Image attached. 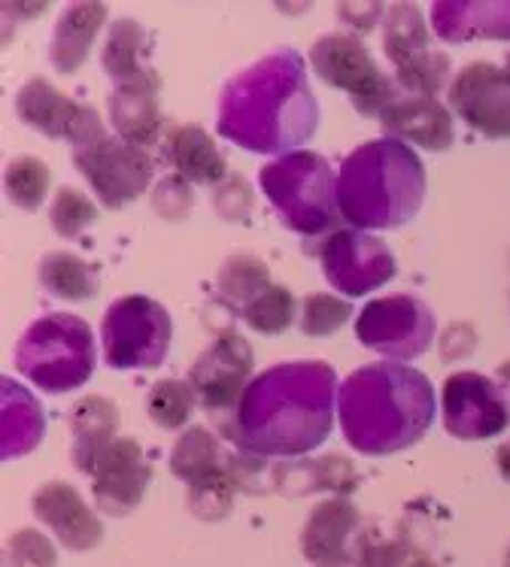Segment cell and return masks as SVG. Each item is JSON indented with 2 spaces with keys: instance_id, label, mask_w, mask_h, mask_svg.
Masks as SVG:
<instances>
[{
  "instance_id": "obj_1",
  "label": "cell",
  "mask_w": 510,
  "mask_h": 567,
  "mask_svg": "<svg viewBox=\"0 0 510 567\" xmlns=\"http://www.w3.org/2000/svg\"><path fill=\"white\" fill-rule=\"evenodd\" d=\"M337 377L323 361H286L246 385L232 416L216 422L241 452L304 455L332 431Z\"/></svg>"
},
{
  "instance_id": "obj_2",
  "label": "cell",
  "mask_w": 510,
  "mask_h": 567,
  "mask_svg": "<svg viewBox=\"0 0 510 567\" xmlns=\"http://www.w3.org/2000/svg\"><path fill=\"white\" fill-rule=\"evenodd\" d=\"M319 125L304 59L295 49H277L222 89L216 127L225 140L249 152H286L304 146Z\"/></svg>"
},
{
  "instance_id": "obj_3",
  "label": "cell",
  "mask_w": 510,
  "mask_h": 567,
  "mask_svg": "<svg viewBox=\"0 0 510 567\" xmlns=\"http://www.w3.org/2000/svg\"><path fill=\"white\" fill-rule=\"evenodd\" d=\"M337 416L353 450L392 455L431 429L435 392L429 377L407 364H368L337 389Z\"/></svg>"
},
{
  "instance_id": "obj_4",
  "label": "cell",
  "mask_w": 510,
  "mask_h": 567,
  "mask_svg": "<svg viewBox=\"0 0 510 567\" xmlns=\"http://www.w3.org/2000/svg\"><path fill=\"white\" fill-rule=\"evenodd\" d=\"M426 197V171L401 140L382 137L349 152L337 174V207L356 231H392L414 219Z\"/></svg>"
},
{
  "instance_id": "obj_5",
  "label": "cell",
  "mask_w": 510,
  "mask_h": 567,
  "mask_svg": "<svg viewBox=\"0 0 510 567\" xmlns=\"http://www.w3.org/2000/svg\"><path fill=\"white\" fill-rule=\"evenodd\" d=\"M258 183L283 225L302 237L332 234L337 221L344 219L337 207V176L316 152H289L265 164Z\"/></svg>"
},
{
  "instance_id": "obj_6",
  "label": "cell",
  "mask_w": 510,
  "mask_h": 567,
  "mask_svg": "<svg viewBox=\"0 0 510 567\" xmlns=\"http://www.w3.org/2000/svg\"><path fill=\"white\" fill-rule=\"evenodd\" d=\"M16 371L43 392H73L94 373V337L85 319L49 313L16 347Z\"/></svg>"
},
{
  "instance_id": "obj_7",
  "label": "cell",
  "mask_w": 510,
  "mask_h": 567,
  "mask_svg": "<svg viewBox=\"0 0 510 567\" xmlns=\"http://www.w3.org/2000/svg\"><path fill=\"white\" fill-rule=\"evenodd\" d=\"M171 313L146 295H125L113 301L101 322L104 359L113 371L159 368L171 349Z\"/></svg>"
},
{
  "instance_id": "obj_8",
  "label": "cell",
  "mask_w": 510,
  "mask_h": 567,
  "mask_svg": "<svg viewBox=\"0 0 510 567\" xmlns=\"http://www.w3.org/2000/svg\"><path fill=\"white\" fill-rule=\"evenodd\" d=\"M310 68L332 89L347 92L349 104L359 110L361 116L386 113L398 92L395 82L377 68L368 47L353 34H325L310 49Z\"/></svg>"
},
{
  "instance_id": "obj_9",
  "label": "cell",
  "mask_w": 510,
  "mask_h": 567,
  "mask_svg": "<svg viewBox=\"0 0 510 567\" xmlns=\"http://www.w3.org/2000/svg\"><path fill=\"white\" fill-rule=\"evenodd\" d=\"M73 164L106 209H122L146 195L152 183V158L146 150L122 137H110L106 127L73 146Z\"/></svg>"
},
{
  "instance_id": "obj_10",
  "label": "cell",
  "mask_w": 510,
  "mask_h": 567,
  "mask_svg": "<svg viewBox=\"0 0 510 567\" xmlns=\"http://www.w3.org/2000/svg\"><path fill=\"white\" fill-rule=\"evenodd\" d=\"M356 337L365 349L386 359L410 361L435 340V313L414 295H389L371 301L356 319Z\"/></svg>"
},
{
  "instance_id": "obj_11",
  "label": "cell",
  "mask_w": 510,
  "mask_h": 567,
  "mask_svg": "<svg viewBox=\"0 0 510 567\" xmlns=\"http://www.w3.org/2000/svg\"><path fill=\"white\" fill-rule=\"evenodd\" d=\"M253 377V349L234 328H225L216 343L204 349L188 371V385L195 389L197 404L207 410L213 422L228 419L241 404Z\"/></svg>"
},
{
  "instance_id": "obj_12",
  "label": "cell",
  "mask_w": 510,
  "mask_h": 567,
  "mask_svg": "<svg viewBox=\"0 0 510 567\" xmlns=\"http://www.w3.org/2000/svg\"><path fill=\"white\" fill-rule=\"evenodd\" d=\"M325 279L349 298H361L395 277V255L380 237L344 228L332 231L319 246Z\"/></svg>"
},
{
  "instance_id": "obj_13",
  "label": "cell",
  "mask_w": 510,
  "mask_h": 567,
  "mask_svg": "<svg viewBox=\"0 0 510 567\" xmlns=\"http://www.w3.org/2000/svg\"><path fill=\"white\" fill-rule=\"evenodd\" d=\"M510 404L483 373H452L443 382V429L459 441H489L508 429Z\"/></svg>"
},
{
  "instance_id": "obj_14",
  "label": "cell",
  "mask_w": 510,
  "mask_h": 567,
  "mask_svg": "<svg viewBox=\"0 0 510 567\" xmlns=\"http://www.w3.org/2000/svg\"><path fill=\"white\" fill-rule=\"evenodd\" d=\"M450 106L483 137H510V80L489 61L465 64L450 82Z\"/></svg>"
},
{
  "instance_id": "obj_15",
  "label": "cell",
  "mask_w": 510,
  "mask_h": 567,
  "mask_svg": "<svg viewBox=\"0 0 510 567\" xmlns=\"http://www.w3.org/2000/svg\"><path fill=\"white\" fill-rule=\"evenodd\" d=\"M152 483V467L146 452L134 437H116L110 443L92 471V495L98 509L122 519L140 507Z\"/></svg>"
},
{
  "instance_id": "obj_16",
  "label": "cell",
  "mask_w": 510,
  "mask_h": 567,
  "mask_svg": "<svg viewBox=\"0 0 510 567\" xmlns=\"http://www.w3.org/2000/svg\"><path fill=\"white\" fill-rule=\"evenodd\" d=\"M16 116L47 137H64L70 146L104 131V122L94 113V106L70 101L68 94H61L52 82L40 80V76L28 80L16 92Z\"/></svg>"
},
{
  "instance_id": "obj_17",
  "label": "cell",
  "mask_w": 510,
  "mask_h": 567,
  "mask_svg": "<svg viewBox=\"0 0 510 567\" xmlns=\"http://www.w3.org/2000/svg\"><path fill=\"white\" fill-rule=\"evenodd\" d=\"M31 509L70 553H85L104 540V525L70 483L55 480V483L37 488Z\"/></svg>"
},
{
  "instance_id": "obj_18",
  "label": "cell",
  "mask_w": 510,
  "mask_h": 567,
  "mask_svg": "<svg viewBox=\"0 0 510 567\" xmlns=\"http://www.w3.org/2000/svg\"><path fill=\"white\" fill-rule=\"evenodd\" d=\"M359 507L347 498H328L310 509L304 522L302 553L316 567L353 565V544L359 537Z\"/></svg>"
},
{
  "instance_id": "obj_19",
  "label": "cell",
  "mask_w": 510,
  "mask_h": 567,
  "mask_svg": "<svg viewBox=\"0 0 510 567\" xmlns=\"http://www.w3.org/2000/svg\"><path fill=\"white\" fill-rule=\"evenodd\" d=\"M382 127L401 143H414L426 152H447L456 140L452 131L450 110L438 101V97H395L392 104L386 106V113L380 116Z\"/></svg>"
},
{
  "instance_id": "obj_20",
  "label": "cell",
  "mask_w": 510,
  "mask_h": 567,
  "mask_svg": "<svg viewBox=\"0 0 510 567\" xmlns=\"http://www.w3.org/2000/svg\"><path fill=\"white\" fill-rule=\"evenodd\" d=\"M119 406L101 394H85L70 410V462L80 474L92 476L101 452L119 437Z\"/></svg>"
},
{
  "instance_id": "obj_21",
  "label": "cell",
  "mask_w": 510,
  "mask_h": 567,
  "mask_svg": "<svg viewBox=\"0 0 510 567\" xmlns=\"http://www.w3.org/2000/svg\"><path fill=\"white\" fill-rule=\"evenodd\" d=\"M431 24L435 34L447 43H462L471 37H492V40H510V0H443L431 7Z\"/></svg>"
},
{
  "instance_id": "obj_22",
  "label": "cell",
  "mask_w": 510,
  "mask_h": 567,
  "mask_svg": "<svg viewBox=\"0 0 510 567\" xmlns=\"http://www.w3.org/2000/svg\"><path fill=\"white\" fill-rule=\"evenodd\" d=\"M106 22V7L104 3H73L68 10L61 12V19L55 22L52 31V43H49V61L52 68L70 76L85 64L89 59V49H92L94 37L101 31V24Z\"/></svg>"
},
{
  "instance_id": "obj_23",
  "label": "cell",
  "mask_w": 510,
  "mask_h": 567,
  "mask_svg": "<svg viewBox=\"0 0 510 567\" xmlns=\"http://www.w3.org/2000/svg\"><path fill=\"white\" fill-rule=\"evenodd\" d=\"M162 85H119L110 94V122L116 137L131 146L146 150L162 134V106H159Z\"/></svg>"
},
{
  "instance_id": "obj_24",
  "label": "cell",
  "mask_w": 510,
  "mask_h": 567,
  "mask_svg": "<svg viewBox=\"0 0 510 567\" xmlns=\"http://www.w3.org/2000/svg\"><path fill=\"white\" fill-rule=\"evenodd\" d=\"M167 162L183 176L188 186H210V183H222L228 174L225 155L216 150V143L204 127L197 125H176L167 134Z\"/></svg>"
},
{
  "instance_id": "obj_25",
  "label": "cell",
  "mask_w": 510,
  "mask_h": 567,
  "mask_svg": "<svg viewBox=\"0 0 510 567\" xmlns=\"http://www.w3.org/2000/svg\"><path fill=\"white\" fill-rule=\"evenodd\" d=\"M146 31L134 19H116L106 34L104 64L106 76L119 85H162L159 73L146 64Z\"/></svg>"
},
{
  "instance_id": "obj_26",
  "label": "cell",
  "mask_w": 510,
  "mask_h": 567,
  "mask_svg": "<svg viewBox=\"0 0 510 567\" xmlns=\"http://www.w3.org/2000/svg\"><path fill=\"white\" fill-rule=\"evenodd\" d=\"M359 486V474L353 462L344 455H323L316 462L277 464L274 492L286 495H307V492H335V498H344Z\"/></svg>"
},
{
  "instance_id": "obj_27",
  "label": "cell",
  "mask_w": 510,
  "mask_h": 567,
  "mask_svg": "<svg viewBox=\"0 0 510 567\" xmlns=\"http://www.w3.org/2000/svg\"><path fill=\"white\" fill-rule=\"evenodd\" d=\"M43 410L22 385L3 380V425H0V455L3 462L22 458L43 441Z\"/></svg>"
},
{
  "instance_id": "obj_28",
  "label": "cell",
  "mask_w": 510,
  "mask_h": 567,
  "mask_svg": "<svg viewBox=\"0 0 510 567\" xmlns=\"http://www.w3.org/2000/svg\"><path fill=\"white\" fill-rule=\"evenodd\" d=\"M37 277H40V286L61 301H89L101 289L98 267L76 252H64V249L43 255L40 267H37Z\"/></svg>"
},
{
  "instance_id": "obj_29",
  "label": "cell",
  "mask_w": 510,
  "mask_h": 567,
  "mask_svg": "<svg viewBox=\"0 0 510 567\" xmlns=\"http://www.w3.org/2000/svg\"><path fill=\"white\" fill-rule=\"evenodd\" d=\"M382 52L392 61L395 70H401L419 55L431 52L429 28L422 12L414 3H392L382 16Z\"/></svg>"
},
{
  "instance_id": "obj_30",
  "label": "cell",
  "mask_w": 510,
  "mask_h": 567,
  "mask_svg": "<svg viewBox=\"0 0 510 567\" xmlns=\"http://www.w3.org/2000/svg\"><path fill=\"white\" fill-rule=\"evenodd\" d=\"M225 452H222V443L216 434H210L207 429H195L183 431L176 437L174 450H171V474L176 480H183L186 486H192L195 480L207 476L210 471H216L220 464H225Z\"/></svg>"
},
{
  "instance_id": "obj_31",
  "label": "cell",
  "mask_w": 510,
  "mask_h": 567,
  "mask_svg": "<svg viewBox=\"0 0 510 567\" xmlns=\"http://www.w3.org/2000/svg\"><path fill=\"white\" fill-rule=\"evenodd\" d=\"M274 282H271V270H267L265 261L244 252L232 255L220 267V277H216V289H220L222 301L228 307H241V313L255 298H262Z\"/></svg>"
},
{
  "instance_id": "obj_32",
  "label": "cell",
  "mask_w": 510,
  "mask_h": 567,
  "mask_svg": "<svg viewBox=\"0 0 510 567\" xmlns=\"http://www.w3.org/2000/svg\"><path fill=\"white\" fill-rule=\"evenodd\" d=\"M237 492H241V483H237V476L232 474L228 458H225V464H220L216 471H210L207 476H201L188 486V509L197 519L220 522L232 513Z\"/></svg>"
},
{
  "instance_id": "obj_33",
  "label": "cell",
  "mask_w": 510,
  "mask_h": 567,
  "mask_svg": "<svg viewBox=\"0 0 510 567\" xmlns=\"http://www.w3.org/2000/svg\"><path fill=\"white\" fill-rule=\"evenodd\" d=\"M3 186H7V197H10L16 207L34 213L47 200L49 186H52V171H49V164L43 158L19 155V158H12L7 164Z\"/></svg>"
},
{
  "instance_id": "obj_34",
  "label": "cell",
  "mask_w": 510,
  "mask_h": 567,
  "mask_svg": "<svg viewBox=\"0 0 510 567\" xmlns=\"http://www.w3.org/2000/svg\"><path fill=\"white\" fill-rule=\"evenodd\" d=\"M197 404L195 389L188 385V380H159L146 394V413H150L152 425H159L164 431H180L192 416V410Z\"/></svg>"
},
{
  "instance_id": "obj_35",
  "label": "cell",
  "mask_w": 510,
  "mask_h": 567,
  "mask_svg": "<svg viewBox=\"0 0 510 567\" xmlns=\"http://www.w3.org/2000/svg\"><path fill=\"white\" fill-rule=\"evenodd\" d=\"M244 322L258 331V334H283L292 322H295V316H298V301H295V295H292L286 286H271V289L262 295V298H255L249 307H246Z\"/></svg>"
},
{
  "instance_id": "obj_36",
  "label": "cell",
  "mask_w": 510,
  "mask_h": 567,
  "mask_svg": "<svg viewBox=\"0 0 510 567\" xmlns=\"http://www.w3.org/2000/svg\"><path fill=\"white\" fill-rule=\"evenodd\" d=\"M49 221H52V231L59 237L73 240L98 221V207H94L92 197L82 195L80 188L61 186L55 200H52V209H49Z\"/></svg>"
},
{
  "instance_id": "obj_37",
  "label": "cell",
  "mask_w": 510,
  "mask_h": 567,
  "mask_svg": "<svg viewBox=\"0 0 510 567\" xmlns=\"http://www.w3.org/2000/svg\"><path fill=\"white\" fill-rule=\"evenodd\" d=\"M395 80L405 89L407 94L417 97H438L443 92V85L450 80V59L443 52H426L417 61H410L401 70H395Z\"/></svg>"
},
{
  "instance_id": "obj_38",
  "label": "cell",
  "mask_w": 510,
  "mask_h": 567,
  "mask_svg": "<svg viewBox=\"0 0 510 567\" xmlns=\"http://www.w3.org/2000/svg\"><path fill=\"white\" fill-rule=\"evenodd\" d=\"M353 316V307H349L344 298L337 295H310L302 307V331L307 337H328L335 334L337 328H344Z\"/></svg>"
},
{
  "instance_id": "obj_39",
  "label": "cell",
  "mask_w": 510,
  "mask_h": 567,
  "mask_svg": "<svg viewBox=\"0 0 510 567\" xmlns=\"http://www.w3.org/2000/svg\"><path fill=\"white\" fill-rule=\"evenodd\" d=\"M3 567H59V553L47 534L22 528L3 546Z\"/></svg>"
},
{
  "instance_id": "obj_40",
  "label": "cell",
  "mask_w": 510,
  "mask_h": 567,
  "mask_svg": "<svg viewBox=\"0 0 510 567\" xmlns=\"http://www.w3.org/2000/svg\"><path fill=\"white\" fill-rule=\"evenodd\" d=\"M407 561V544L401 537H386L382 532H361L353 544L356 567H401Z\"/></svg>"
},
{
  "instance_id": "obj_41",
  "label": "cell",
  "mask_w": 510,
  "mask_h": 567,
  "mask_svg": "<svg viewBox=\"0 0 510 567\" xmlns=\"http://www.w3.org/2000/svg\"><path fill=\"white\" fill-rule=\"evenodd\" d=\"M192 204H195L192 186H188L183 176H176V174L162 179V183L155 186V192H152V209L167 221L188 219Z\"/></svg>"
},
{
  "instance_id": "obj_42",
  "label": "cell",
  "mask_w": 510,
  "mask_h": 567,
  "mask_svg": "<svg viewBox=\"0 0 510 567\" xmlns=\"http://www.w3.org/2000/svg\"><path fill=\"white\" fill-rule=\"evenodd\" d=\"M216 213L225 221H246L249 219V209H253V195H249V183L244 176H232V179H222V186L216 188Z\"/></svg>"
},
{
  "instance_id": "obj_43",
  "label": "cell",
  "mask_w": 510,
  "mask_h": 567,
  "mask_svg": "<svg viewBox=\"0 0 510 567\" xmlns=\"http://www.w3.org/2000/svg\"><path fill=\"white\" fill-rule=\"evenodd\" d=\"M337 16H340V22L349 24L353 31H359V34H368L374 31V24L380 22L386 10H382V3H340L337 7Z\"/></svg>"
},
{
  "instance_id": "obj_44",
  "label": "cell",
  "mask_w": 510,
  "mask_h": 567,
  "mask_svg": "<svg viewBox=\"0 0 510 567\" xmlns=\"http://www.w3.org/2000/svg\"><path fill=\"white\" fill-rule=\"evenodd\" d=\"M471 334H475V331H471L468 324H452V328H447V334H443L441 340L443 359L452 361V359H462V355H468L477 343H462V337H471Z\"/></svg>"
},
{
  "instance_id": "obj_45",
  "label": "cell",
  "mask_w": 510,
  "mask_h": 567,
  "mask_svg": "<svg viewBox=\"0 0 510 567\" xmlns=\"http://www.w3.org/2000/svg\"><path fill=\"white\" fill-rule=\"evenodd\" d=\"M496 462H499V471L504 480H510V441L504 443L499 450V455H496Z\"/></svg>"
},
{
  "instance_id": "obj_46",
  "label": "cell",
  "mask_w": 510,
  "mask_h": 567,
  "mask_svg": "<svg viewBox=\"0 0 510 567\" xmlns=\"http://www.w3.org/2000/svg\"><path fill=\"white\" fill-rule=\"evenodd\" d=\"M407 567H441V565H438V561H431V558H426V556H417L407 561Z\"/></svg>"
},
{
  "instance_id": "obj_47",
  "label": "cell",
  "mask_w": 510,
  "mask_h": 567,
  "mask_svg": "<svg viewBox=\"0 0 510 567\" xmlns=\"http://www.w3.org/2000/svg\"><path fill=\"white\" fill-rule=\"evenodd\" d=\"M504 73H508V80H510V52H508V61H504Z\"/></svg>"
},
{
  "instance_id": "obj_48",
  "label": "cell",
  "mask_w": 510,
  "mask_h": 567,
  "mask_svg": "<svg viewBox=\"0 0 510 567\" xmlns=\"http://www.w3.org/2000/svg\"><path fill=\"white\" fill-rule=\"evenodd\" d=\"M504 567H510V549H508V558H504Z\"/></svg>"
}]
</instances>
